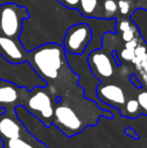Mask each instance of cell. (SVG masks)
Here are the masks:
<instances>
[{
	"label": "cell",
	"mask_w": 147,
	"mask_h": 148,
	"mask_svg": "<svg viewBox=\"0 0 147 148\" xmlns=\"http://www.w3.org/2000/svg\"><path fill=\"white\" fill-rule=\"evenodd\" d=\"M118 0H101V19H116Z\"/></svg>",
	"instance_id": "cell-12"
},
{
	"label": "cell",
	"mask_w": 147,
	"mask_h": 148,
	"mask_svg": "<svg viewBox=\"0 0 147 148\" xmlns=\"http://www.w3.org/2000/svg\"><path fill=\"white\" fill-rule=\"evenodd\" d=\"M45 87H36L31 90L32 93L27 100L28 111L36 115L40 121H42L46 126L53 122V105L51 97L46 91H44Z\"/></svg>",
	"instance_id": "cell-4"
},
{
	"label": "cell",
	"mask_w": 147,
	"mask_h": 148,
	"mask_svg": "<svg viewBox=\"0 0 147 148\" xmlns=\"http://www.w3.org/2000/svg\"><path fill=\"white\" fill-rule=\"evenodd\" d=\"M21 127L20 125L10 117L2 118L0 120V134L6 139H13L20 137Z\"/></svg>",
	"instance_id": "cell-10"
},
{
	"label": "cell",
	"mask_w": 147,
	"mask_h": 148,
	"mask_svg": "<svg viewBox=\"0 0 147 148\" xmlns=\"http://www.w3.org/2000/svg\"><path fill=\"white\" fill-rule=\"evenodd\" d=\"M5 109H4V108H2V107H0V116H2L3 115L4 113H5Z\"/></svg>",
	"instance_id": "cell-19"
},
{
	"label": "cell",
	"mask_w": 147,
	"mask_h": 148,
	"mask_svg": "<svg viewBox=\"0 0 147 148\" xmlns=\"http://www.w3.org/2000/svg\"><path fill=\"white\" fill-rule=\"evenodd\" d=\"M53 122L67 136L78 134L85 127L76 112L65 105L57 106L53 112Z\"/></svg>",
	"instance_id": "cell-6"
},
{
	"label": "cell",
	"mask_w": 147,
	"mask_h": 148,
	"mask_svg": "<svg viewBox=\"0 0 147 148\" xmlns=\"http://www.w3.org/2000/svg\"><path fill=\"white\" fill-rule=\"evenodd\" d=\"M96 93L100 101L119 109H121V107L126 102L123 90L117 85L100 84L97 87Z\"/></svg>",
	"instance_id": "cell-8"
},
{
	"label": "cell",
	"mask_w": 147,
	"mask_h": 148,
	"mask_svg": "<svg viewBox=\"0 0 147 148\" xmlns=\"http://www.w3.org/2000/svg\"><path fill=\"white\" fill-rule=\"evenodd\" d=\"M17 86L8 82L6 85H0V104H13L18 100Z\"/></svg>",
	"instance_id": "cell-11"
},
{
	"label": "cell",
	"mask_w": 147,
	"mask_h": 148,
	"mask_svg": "<svg viewBox=\"0 0 147 148\" xmlns=\"http://www.w3.org/2000/svg\"><path fill=\"white\" fill-rule=\"evenodd\" d=\"M0 85H1V81H0Z\"/></svg>",
	"instance_id": "cell-20"
},
{
	"label": "cell",
	"mask_w": 147,
	"mask_h": 148,
	"mask_svg": "<svg viewBox=\"0 0 147 148\" xmlns=\"http://www.w3.org/2000/svg\"><path fill=\"white\" fill-rule=\"evenodd\" d=\"M59 3H61L63 6L69 8V9H78L79 6V2L80 0H57Z\"/></svg>",
	"instance_id": "cell-18"
},
{
	"label": "cell",
	"mask_w": 147,
	"mask_h": 148,
	"mask_svg": "<svg viewBox=\"0 0 147 148\" xmlns=\"http://www.w3.org/2000/svg\"><path fill=\"white\" fill-rule=\"evenodd\" d=\"M137 101L139 103L141 113L147 115V92H141L140 94H138Z\"/></svg>",
	"instance_id": "cell-17"
},
{
	"label": "cell",
	"mask_w": 147,
	"mask_h": 148,
	"mask_svg": "<svg viewBox=\"0 0 147 148\" xmlns=\"http://www.w3.org/2000/svg\"><path fill=\"white\" fill-rule=\"evenodd\" d=\"M29 13L24 6L13 2L0 5V34L11 38H19L22 31L23 20Z\"/></svg>",
	"instance_id": "cell-2"
},
{
	"label": "cell",
	"mask_w": 147,
	"mask_h": 148,
	"mask_svg": "<svg viewBox=\"0 0 147 148\" xmlns=\"http://www.w3.org/2000/svg\"><path fill=\"white\" fill-rule=\"evenodd\" d=\"M133 10L132 0H118V12L120 15H131Z\"/></svg>",
	"instance_id": "cell-14"
},
{
	"label": "cell",
	"mask_w": 147,
	"mask_h": 148,
	"mask_svg": "<svg viewBox=\"0 0 147 148\" xmlns=\"http://www.w3.org/2000/svg\"><path fill=\"white\" fill-rule=\"evenodd\" d=\"M27 62L45 83L57 81L69 70L67 53L63 45L57 42H47L28 51Z\"/></svg>",
	"instance_id": "cell-1"
},
{
	"label": "cell",
	"mask_w": 147,
	"mask_h": 148,
	"mask_svg": "<svg viewBox=\"0 0 147 148\" xmlns=\"http://www.w3.org/2000/svg\"><path fill=\"white\" fill-rule=\"evenodd\" d=\"M119 34L121 35L122 40L126 41V42H129V41L133 40L134 38H136V37L138 36V32H137V30H136V26H134V27L130 28V29H128L126 31H123V32L119 33Z\"/></svg>",
	"instance_id": "cell-16"
},
{
	"label": "cell",
	"mask_w": 147,
	"mask_h": 148,
	"mask_svg": "<svg viewBox=\"0 0 147 148\" xmlns=\"http://www.w3.org/2000/svg\"><path fill=\"white\" fill-rule=\"evenodd\" d=\"M0 55L12 64H20L27 60L28 51L19 38H11L0 34Z\"/></svg>",
	"instance_id": "cell-7"
},
{
	"label": "cell",
	"mask_w": 147,
	"mask_h": 148,
	"mask_svg": "<svg viewBox=\"0 0 147 148\" xmlns=\"http://www.w3.org/2000/svg\"><path fill=\"white\" fill-rule=\"evenodd\" d=\"M77 10L87 19H101V0H80Z\"/></svg>",
	"instance_id": "cell-9"
},
{
	"label": "cell",
	"mask_w": 147,
	"mask_h": 148,
	"mask_svg": "<svg viewBox=\"0 0 147 148\" xmlns=\"http://www.w3.org/2000/svg\"><path fill=\"white\" fill-rule=\"evenodd\" d=\"M93 41V29L90 23L78 22L69 26L63 36L62 45L66 53L72 56H82Z\"/></svg>",
	"instance_id": "cell-3"
},
{
	"label": "cell",
	"mask_w": 147,
	"mask_h": 148,
	"mask_svg": "<svg viewBox=\"0 0 147 148\" xmlns=\"http://www.w3.org/2000/svg\"><path fill=\"white\" fill-rule=\"evenodd\" d=\"M87 62L92 75L101 82L112 78L115 73L113 53L107 51L104 47H99L91 51L87 58Z\"/></svg>",
	"instance_id": "cell-5"
},
{
	"label": "cell",
	"mask_w": 147,
	"mask_h": 148,
	"mask_svg": "<svg viewBox=\"0 0 147 148\" xmlns=\"http://www.w3.org/2000/svg\"><path fill=\"white\" fill-rule=\"evenodd\" d=\"M124 108H125V112H123V115L126 116L127 118H132L135 119L138 116V114L141 112L140 110V106L139 103H138L137 99H131L129 101L125 102L124 104Z\"/></svg>",
	"instance_id": "cell-13"
},
{
	"label": "cell",
	"mask_w": 147,
	"mask_h": 148,
	"mask_svg": "<svg viewBox=\"0 0 147 148\" xmlns=\"http://www.w3.org/2000/svg\"><path fill=\"white\" fill-rule=\"evenodd\" d=\"M6 148H34L30 143L22 140L20 137L13 139H8L5 143Z\"/></svg>",
	"instance_id": "cell-15"
}]
</instances>
